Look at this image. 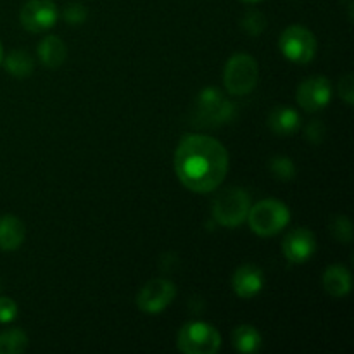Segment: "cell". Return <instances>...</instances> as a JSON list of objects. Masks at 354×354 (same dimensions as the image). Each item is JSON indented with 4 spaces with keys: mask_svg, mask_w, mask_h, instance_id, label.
Segmentation results:
<instances>
[{
    "mask_svg": "<svg viewBox=\"0 0 354 354\" xmlns=\"http://www.w3.org/2000/svg\"><path fill=\"white\" fill-rule=\"evenodd\" d=\"M332 99V83L325 76H311L304 80L296 93V100L306 113L325 109Z\"/></svg>",
    "mask_w": 354,
    "mask_h": 354,
    "instance_id": "obj_10",
    "label": "cell"
},
{
    "mask_svg": "<svg viewBox=\"0 0 354 354\" xmlns=\"http://www.w3.org/2000/svg\"><path fill=\"white\" fill-rule=\"evenodd\" d=\"M241 28L249 37H259L266 28L265 14L259 10H248L241 19Z\"/></svg>",
    "mask_w": 354,
    "mask_h": 354,
    "instance_id": "obj_21",
    "label": "cell"
},
{
    "mask_svg": "<svg viewBox=\"0 0 354 354\" xmlns=\"http://www.w3.org/2000/svg\"><path fill=\"white\" fill-rule=\"evenodd\" d=\"M59 10L52 0H30L19 12L21 26L31 33L47 31L57 23Z\"/></svg>",
    "mask_w": 354,
    "mask_h": 354,
    "instance_id": "obj_9",
    "label": "cell"
},
{
    "mask_svg": "<svg viewBox=\"0 0 354 354\" xmlns=\"http://www.w3.org/2000/svg\"><path fill=\"white\" fill-rule=\"evenodd\" d=\"M28 348V335L19 328L0 332V354H21Z\"/></svg>",
    "mask_w": 354,
    "mask_h": 354,
    "instance_id": "obj_19",
    "label": "cell"
},
{
    "mask_svg": "<svg viewBox=\"0 0 354 354\" xmlns=\"http://www.w3.org/2000/svg\"><path fill=\"white\" fill-rule=\"evenodd\" d=\"M86 17H88V9H86L83 3L71 2V3H68V6H66L64 19L68 21L71 26H80V24L85 23Z\"/></svg>",
    "mask_w": 354,
    "mask_h": 354,
    "instance_id": "obj_23",
    "label": "cell"
},
{
    "mask_svg": "<svg viewBox=\"0 0 354 354\" xmlns=\"http://www.w3.org/2000/svg\"><path fill=\"white\" fill-rule=\"evenodd\" d=\"M2 64L6 71L12 75L14 78H28L35 68V61L31 54L28 50H23V48H16V50L10 52L7 57L2 59Z\"/></svg>",
    "mask_w": 354,
    "mask_h": 354,
    "instance_id": "obj_17",
    "label": "cell"
},
{
    "mask_svg": "<svg viewBox=\"0 0 354 354\" xmlns=\"http://www.w3.org/2000/svg\"><path fill=\"white\" fill-rule=\"evenodd\" d=\"M232 286L239 297L251 299V297L258 296L265 287V275L258 266L242 265L235 270L234 277H232Z\"/></svg>",
    "mask_w": 354,
    "mask_h": 354,
    "instance_id": "obj_12",
    "label": "cell"
},
{
    "mask_svg": "<svg viewBox=\"0 0 354 354\" xmlns=\"http://www.w3.org/2000/svg\"><path fill=\"white\" fill-rule=\"evenodd\" d=\"M248 223L259 237H272L280 234L290 221V211L282 201L263 199L251 206L248 213Z\"/></svg>",
    "mask_w": 354,
    "mask_h": 354,
    "instance_id": "obj_2",
    "label": "cell"
},
{
    "mask_svg": "<svg viewBox=\"0 0 354 354\" xmlns=\"http://www.w3.org/2000/svg\"><path fill=\"white\" fill-rule=\"evenodd\" d=\"M2 59H3V47L2 44H0V66H2Z\"/></svg>",
    "mask_w": 354,
    "mask_h": 354,
    "instance_id": "obj_27",
    "label": "cell"
},
{
    "mask_svg": "<svg viewBox=\"0 0 354 354\" xmlns=\"http://www.w3.org/2000/svg\"><path fill=\"white\" fill-rule=\"evenodd\" d=\"M280 50L289 61L296 64H308L317 54V38L304 26L286 28L280 35Z\"/></svg>",
    "mask_w": 354,
    "mask_h": 354,
    "instance_id": "obj_7",
    "label": "cell"
},
{
    "mask_svg": "<svg viewBox=\"0 0 354 354\" xmlns=\"http://www.w3.org/2000/svg\"><path fill=\"white\" fill-rule=\"evenodd\" d=\"M330 234L334 235L335 241L342 242V244H349L353 239V225L348 216L344 214H335L330 220Z\"/></svg>",
    "mask_w": 354,
    "mask_h": 354,
    "instance_id": "obj_22",
    "label": "cell"
},
{
    "mask_svg": "<svg viewBox=\"0 0 354 354\" xmlns=\"http://www.w3.org/2000/svg\"><path fill=\"white\" fill-rule=\"evenodd\" d=\"M234 346L239 353H256L261 348V334L252 325H241L234 330Z\"/></svg>",
    "mask_w": 354,
    "mask_h": 354,
    "instance_id": "obj_18",
    "label": "cell"
},
{
    "mask_svg": "<svg viewBox=\"0 0 354 354\" xmlns=\"http://www.w3.org/2000/svg\"><path fill=\"white\" fill-rule=\"evenodd\" d=\"M270 169H272L273 176L280 182H290L296 176V166H294L292 159L287 156H277L270 161Z\"/></svg>",
    "mask_w": 354,
    "mask_h": 354,
    "instance_id": "obj_20",
    "label": "cell"
},
{
    "mask_svg": "<svg viewBox=\"0 0 354 354\" xmlns=\"http://www.w3.org/2000/svg\"><path fill=\"white\" fill-rule=\"evenodd\" d=\"M68 57V48L66 44L55 35H48L38 44V59L45 68H61Z\"/></svg>",
    "mask_w": 354,
    "mask_h": 354,
    "instance_id": "obj_16",
    "label": "cell"
},
{
    "mask_svg": "<svg viewBox=\"0 0 354 354\" xmlns=\"http://www.w3.org/2000/svg\"><path fill=\"white\" fill-rule=\"evenodd\" d=\"M324 289L328 296L335 297H344L351 292L353 279L351 272L342 265H332L325 270L324 273Z\"/></svg>",
    "mask_w": 354,
    "mask_h": 354,
    "instance_id": "obj_13",
    "label": "cell"
},
{
    "mask_svg": "<svg viewBox=\"0 0 354 354\" xmlns=\"http://www.w3.org/2000/svg\"><path fill=\"white\" fill-rule=\"evenodd\" d=\"M339 95H341V99H344L348 106L354 104V80L351 73L342 76L341 82H339Z\"/></svg>",
    "mask_w": 354,
    "mask_h": 354,
    "instance_id": "obj_25",
    "label": "cell"
},
{
    "mask_svg": "<svg viewBox=\"0 0 354 354\" xmlns=\"http://www.w3.org/2000/svg\"><path fill=\"white\" fill-rule=\"evenodd\" d=\"M175 296V283L166 279H156L145 283L137 294V306L147 315H158L173 303Z\"/></svg>",
    "mask_w": 354,
    "mask_h": 354,
    "instance_id": "obj_8",
    "label": "cell"
},
{
    "mask_svg": "<svg viewBox=\"0 0 354 354\" xmlns=\"http://www.w3.org/2000/svg\"><path fill=\"white\" fill-rule=\"evenodd\" d=\"M237 114L235 104L223 97V93L214 86L201 90L196 100V120L203 127H221L232 121Z\"/></svg>",
    "mask_w": 354,
    "mask_h": 354,
    "instance_id": "obj_4",
    "label": "cell"
},
{
    "mask_svg": "<svg viewBox=\"0 0 354 354\" xmlns=\"http://www.w3.org/2000/svg\"><path fill=\"white\" fill-rule=\"evenodd\" d=\"M24 223L14 214L0 216V249L2 251H16L24 242Z\"/></svg>",
    "mask_w": 354,
    "mask_h": 354,
    "instance_id": "obj_14",
    "label": "cell"
},
{
    "mask_svg": "<svg viewBox=\"0 0 354 354\" xmlns=\"http://www.w3.org/2000/svg\"><path fill=\"white\" fill-rule=\"evenodd\" d=\"M0 290H2V282H0Z\"/></svg>",
    "mask_w": 354,
    "mask_h": 354,
    "instance_id": "obj_29",
    "label": "cell"
},
{
    "mask_svg": "<svg viewBox=\"0 0 354 354\" xmlns=\"http://www.w3.org/2000/svg\"><path fill=\"white\" fill-rule=\"evenodd\" d=\"M17 317V304L10 297L0 296V324H10Z\"/></svg>",
    "mask_w": 354,
    "mask_h": 354,
    "instance_id": "obj_24",
    "label": "cell"
},
{
    "mask_svg": "<svg viewBox=\"0 0 354 354\" xmlns=\"http://www.w3.org/2000/svg\"><path fill=\"white\" fill-rule=\"evenodd\" d=\"M251 196L244 189H227L214 199L213 218L227 228H235L242 225L251 209Z\"/></svg>",
    "mask_w": 354,
    "mask_h": 354,
    "instance_id": "obj_5",
    "label": "cell"
},
{
    "mask_svg": "<svg viewBox=\"0 0 354 354\" xmlns=\"http://www.w3.org/2000/svg\"><path fill=\"white\" fill-rule=\"evenodd\" d=\"M315 249H317V241L308 228H296L289 232L282 244L283 256L290 263H297V265L306 263L315 254Z\"/></svg>",
    "mask_w": 354,
    "mask_h": 354,
    "instance_id": "obj_11",
    "label": "cell"
},
{
    "mask_svg": "<svg viewBox=\"0 0 354 354\" xmlns=\"http://www.w3.org/2000/svg\"><path fill=\"white\" fill-rule=\"evenodd\" d=\"M175 171L183 187L192 192H213L227 178V149L207 135H187L176 147Z\"/></svg>",
    "mask_w": 354,
    "mask_h": 354,
    "instance_id": "obj_1",
    "label": "cell"
},
{
    "mask_svg": "<svg viewBox=\"0 0 354 354\" xmlns=\"http://www.w3.org/2000/svg\"><path fill=\"white\" fill-rule=\"evenodd\" d=\"M259 80V68L249 54H235L227 61L223 71L225 88L232 95H248Z\"/></svg>",
    "mask_w": 354,
    "mask_h": 354,
    "instance_id": "obj_3",
    "label": "cell"
},
{
    "mask_svg": "<svg viewBox=\"0 0 354 354\" xmlns=\"http://www.w3.org/2000/svg\"><path fill=\"white\" fill-rule=\"evenodd\" d=\"M325 137V127L320 123V121H311L306 128V138L311 142V144H322Z\"/></svg>",
    "mask_w": 354,
    "mask_h": 354,
    "instance_id": "obj_26",
    "label": "cell"
},
{
    "mask_svg": "<svg viewBox=\"0 0 354 354\" xmlns=\"http://www.w3.org/2000/svg\"><path fill=\"white\" fill-rule=\"evenodd\" d=\"M268 127L279 137H290L301 127V116L290 107L279 106L270 113Z\"/></svg>",
    "mask_w": 354,
    "mask_h": 354,
    "instance_id": "obj_15",
    "label": "cell"
},
{
    "mask_svg": "<svg viewBox=\"0 0 354 354\" xmlns=\"http://www.w3.org/2000/svg\"><path fill=\"white\" fill-rule=\"evenodd\" d=\"M176 344L185 354H214L221 348V335L213 325L190 322L180 328Z\"/></svg>",
    "mask_w": 354,
    "mask_h": 354,
    "instance_id": "obj_6",
    "label": "cell"
},
{
    "mask_svg": "<svg viewBox=\"0 0 354 354\" xmlns=\"http://www.w3.org/2000/svg\"><path fill=\"white\" fill-rule=\"evenodd\" d=\"M241 2H248V3H254V2H259V0H241Z\"/></svg>",
    "mask_w": 354,
    "mask_h": 354,
    "instance_id": "obj_28",
    "label": "cell"
}]
</instances>
